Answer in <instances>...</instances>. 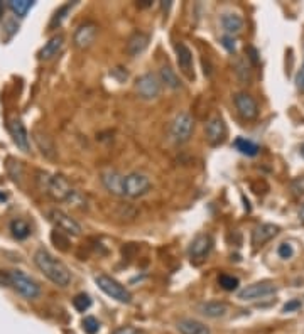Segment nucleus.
I'll return each mask as SVG.
<instances>
[{
  "instance_id": "30",
  "label": "nucleus",
  "mask_w": 304,
  "mask_h": 334,
  "mask_svg": "<svg viewBox=\"0 0 304 334\" xmlns=\"http://www.w3.org/2000/svg\"><path fill=\"white\" fill-rule=\"evenodd\" d=\"M218 284L223 290H227V292H234V290H236V287H238V278L234 277V275L222 273L218 277Z\"/></svg>"
},
{
  "instance_id": "26",
  "label": "nucleus",
  "mask_w": 304,
  "mask_h": 334,
  "mask_svg": "<svg viewBox=\"0 0 304 334\" xmlns=\"http://www.w3.org/2000/svg\"><path fill=\"white\" fill-rule=\"evenodd\" d=\"M159 76H161V83H164L166 86H169L171 90L181 88L179 78H177V74L174 73V69L169 68V66H163V68H161Z\"/></svg>"
},
{
  "instance_id": "5",
  "label": "nucleus",
  "mask_w": 304,
  "mask_h": 334,
  "mask_svg": "<svg viewBox=\"0 0 304 334\" xmlns=\"http://www.w3.org/2000/svg\"><path fill=\"white\" fill-rule=\"evenodd\" d=\"M95 282L100 287V290H103L108 297L115 299V301L122 302V304H130L132 302V294L120 282H117L115 278L108 277V275H97Z\"/></svg>"
},
{
  "instance_id": "28",
  "label": "nucleus",
  "mask_w": 304,
  "mask_h": 334,
  "mask_svg": "<svg viewBox=\"0 0 304 334\" xmlns=\"http://www.w3.org/2000/svg\"><path fill=\"white\" fill-rule=\"evenodd\" d=\"M74 7V2H69V3H66V5H63V7H59V9L54 12L53 15V19H51V22H49V29H56V27H59L63 24V21L66 19V15L69 14V10L73 9Z\"/></svg>"
},
{
  "instance_id": "20",
  "label": "nucleus",
  "mask_w": 304,
  "mask_h": 334,
  "mask_svg": "<svg viewBox=\"0 0 304 334\" xmlns=\"http://www.w3.org/2000/svg\"><path fill=\"white\" fill-rule=\"evenodd\" d=\"M122 181H124V176H120L115 171H106L101 174V182H103V186L115 196H124V191H122Z\"/></svg>"
},
{
  "instance_id": "4",
  "label": "nucleus",
  "mask_w": 304,
  "mask_h": 334,
  "mask_svg": "<svg viewBox=\"0 0 304 334\" xmlns=\"http://www.w3.org/2000/svg\"><path fill=\"white\" fill-rule=\"evenodd\" d=\"M151 187H152L151 179L144 174H139V172H132V174L124 176V181H122V191H124V196H127V198L145 196L151 191Z\"/></svg>"
},
{
  "instance_id": "16",
  "label": "nucleus",
  "mask_w": 304,
  "mask_h": 334,
  "mask_svg": "<svg viewBox=\"0 0 304 334\" xmlns=\"http://www.w3.org/2000/svg\"><path fill=\"white\" fill-rule=\"evenodd\" d=\"M149 46V36L144 32H134L132 36L129 37L127 41V53L129 56L135 58V56H140L142 53H144L145 49H147Z\"/></svg>"
},
{
  "instance_id": "22",
  "label": "nucleus",
  "mask_w": 304,
  "mask_h": 334,
  "mask_svg": "<svg viewBox=\"0 0 304 334\" xmlns=\"http://www.w3.org/2000/svg\"><path fill=\"white\" fill-rule=\"evenodd\" d=\"M63 44H65V36L63 34L53 36L44 44V48L39 51V60H51V58H54L61 51Z\"/></svg>"
},
{
  "instance_id": "12",
  "label": "nucleus",
  "mask_w": 304,
  "mask_h": 334,
  "mask_svg": "<svg viewBox=\"0 0 304 334\" xmlns=\"http://www.w3.org/2000/svg\"><path fill=\"white\" fill-rule=\"evenodd\" d=\"M272 294H275V285L272 282H259V284H252L240 290L238 299H242V301H257V299L272 296Z\"/></svg>"
},
{
  "instance_id": "2",
  "label": "nucleus",
  "mask_w": 304,
  "mask_h": 334,
  "mask_svg": "<svg viewBox=\"0 0 304 334\" xmlns=\"http://www.w3.org/2000/svg\"><path fill=\"white\" fill-rule=\"evenodd\" d=\"M35 182H37L39 189L46 192L49 198L59 203H69L74 199L78 191L66 181L63 176H51L47 172H37L35 176Z\"/></svg>"
},
{
  "instance_id": "44",
  "label": "nucleus",
  "mask_w": 304,
  "mask_h": 334,
  "mask_svg": "<svg viewBox=\"0 0 304 334\" xmlns=\"http://www.w3.org/2000/svg\"><path fill=\"white\" fill-rule=\"evenodd\" d=\"M5 199H7L5 194H0V201H5Z\"/></svg>"
},
{
  "instance_id": "33",
  "label": "nucleus",
  "mask_w": 304,
  "mask_h": 334,
  "mask_svg": "<svg viewBox=\"0 0 304 334\" xmlns=\"http://www.w3.org/2000/svg\"><path fill=\"white\" fill-rule=\"evenodd\" d=\"M73 305L76 310L85 312V310H88L92 307V299H90L88 294H78V296L73 299Z\"/></svg>"
},
{
  "instance_id": "34",
  "label": "nucleus",
  "mask_w": 304,
  "mask_h": 334,
  "mask_svg": "<svg viewBox=\"0 0 304 334\" xmlns=\"http://www.w3.org/2000/svg\"><path fill=\"white\" fill-rule=\"evenodd\" d=\"M83 329H85L86 334H97L98 329H100V322L95 319L93 316H88L83 319Z\"/></svg>"
},
{
  "instance_id": "40",
  "label": "nucleus",
  "mask_w": 304,
  "mask_h": 334,
  "mask_svg": "<svg viewBox=\"0 0 304 334\" xmlns=\"http://www.w3.org/2000/svg\"><path fill=\"white\" fill-rule=\"evenodd\" d=\"M293 186H299V187H296V189H293V191L296 192V194H304V178L298 179V181H294Z\"/></svg>"
},
{
  "instance_id": "11",
  "label": "nucleus",
  "mask_w": 304,
  "mask_h": 334,
  "mask_svg": "<svg viewBox=\"0 0 304 334\" xmlns=\"http://www.w3.org/2000/svg\"><path fill=\"white\" fill-rule=\"evenodd\" d=\"M204 133H206V140L211 145H220L227 139V125L222 117H211L204 125Z\"/></svg>"
},
{
  "instance_id": "13",
  "label": "nucleus",
  "mask_w": 304,
  "mask_h": 334,
  "mask_svg": "<svg viewBox=\"0 0 304 334\" xmlns=\"http://www.w3.org/2000/svg\"><path fill=\"white\" fill-rule=\"evenodd\" d=\"M97 32H98V26L95 24V22H85V24H81L76 29V32H74V37H73L74 46L80 49L90 48V46L93 44L95 37H97Z\"/></svg>"
},
{
  "instance_id": "3",
  "label": "nucleus",
  "mask_w": 304,
  "mask_h": 334,
  "mask_svg": "<svg viewBox=\"0 0 304 334\" xmlns=\"http://www.w3.org/2000/svg\"><path fill=\"white\" fill-rule=\"evenodd\" d=\"M10 277V287H14V290L17 294H21L24 299L27 301H34L41 296V285L31 278L27 273H24L22 270H9Z\"/></svg>"
},
{
  "instance_id": "7",
  "label": "nucleus",
  "mask_w": 304,
  "mask_h": 334,
  "mask_svg": "<svg viewBox=\"0 0 304 334\" xmlns=\"http://www.w3.org/2000/svg\"><path fill=\"white\" fill-rule=\"evenodd\" d=\"M49 221L56 226V230L63 231L66 235H71V237H80L81 235V226L76 219H73L69 214H66L65 211L61 210H51L49 211Z\"/></svg>"
},
{
  "instance_id": "43",
  "label": "nucleus",
  "mask_w": 304,
  "mask_h": 334,
  "mask_svg": "<svg viewBox=\"0 0 304 334\" xmlns=\"http://www.w3.org/2000/svg\"><path fill=\"white\" fill-rule=\"evenodd\" d=\"M299 219H301V221L304 223V204L301 206V211H299Z\"/></svg>"
},
{
  "instance_id": "36",
  "label": "nucleus",
  "mask_w": 304,
  "mask_h": 334,
  "mask_svg": "<svg viewBox=\"0 0 304 334\" xmlns=\"http://www.w3.org/2000/svg\"><path fill=\"white\" fill-rule=\"evenodd\" d=\"M222 44H223V48L228 51V53H234V51H235V39L232 36H223L222 37Z\"/></svg>"
},
{
  "instance_id": "6",
  "label": "nucleus",
  "mask_w": 304,
  "mask_h": 334,
  "mask_svg": "<svg viewBox=\"0 0 304 334\" xmlns=\"http://www.w3.org/2000/svg\"><path fill=\"white\" fill-rule=\"evenodd\" d=\"M195 130V120L189 113L183 112L176 117L171 125V137L176 144H186Z\"/></svg>"
},
{
  "instance_id": "35",
  "label": "nucleus",
  "mask_w": 304,
  "mask_h": 334,
  "mask_svg": "<svg viewBox=\"0 0 304 334\" xmlns=\"http://www.w3.org/2000/svg\"><path fill=\"white\" fill-rule=\"evenodd\" d=\"M277 253H279V257H281V258H291L294 255L293 245H291V243H282V245L279 246Z\"/></svg>"
},
{
  "instance_id": "19",
  "label": "nucleus",
  "mask_w": 304,
  "mask_h": 334,
  "mask_svg": "<svg viewBox=\"0 0 304 334\" xmlns=\"http://www.w3.org/2000/svg\"><path fill=\"white\" fill-rule=\"evenodd\" d=\"M198 310L203 314V316L211 317V319H216V317H223L225 314L228 312V305L225 304V302L210 301V302H203V304H200Z\"/></svg>"
},
{
  "instance_id": "9",
  "label": "nucleus",
  "mask_w": 304,
  "mask_h": 334,
  "mask_svg": "<svg viewBox=\"0 0 304 334\" xmlns=\"http://www.w3.org/2000/svg\"><path fill=\"white\" fill-rule=\"evenodd\" d=\"M213 248V238L210 235H198L195 240L191 242L188 248V255L191 258V262L200 263L210 255V251Z\"/></svg>"
},
{
  "instance_id": "27",
  "label": "nucleus",
  "mask_w": 304,
  "mask_h": 334,
  "mask_svg": "<svg viewBox=\"0 0 304 334\" xmlns=\"http://www.w3.org/2000/svg\"><path fill=\"white\" fill-rule=\"evenodd\" d=\"M34 7V2L31 0H10L9 2V9L19 17H26V14L29 12Z\"/></svg>"
},
{
  "instance_id": "8",
  "label": "nucleus",
  "mask_w": 304,
  "mask_h": 334,
  "mask_svg": "<svg viewBox=\"0 0 304 334\" xmlns=\"http://www.w3.org/2000/svg\"><path fill=\"white\" fill-rule=\"evenodd\" d=\"M135 90L144 100H154L161 95V80L152 73H145L137 80Z\"/></svg>"
},
{
  "instance_id": "41",
  "label": "nucleus",
  "mask_w": 304,
  "mask_h": 334,
  "mask_svg": "<svg viewBox=\"0 0 304 334\" xmlns=\"http://www.w3.org/2000/svg\"><path fill=\"white\" fill-rule=\"evenodd\" d=\"M247 53L248 54H250V56H248V58H250V60H252V62H254V64H257V62H259V53H257V49H255V48H248L247 49Z\"/></svg>"
},
{
  "instance_id": "25",
  "label": "nucleus",
  "mask_w": 304,
  "mask_h": 334,
  "mask_svg": "<svg viewBox=\"0 0 304 334\" xmlns=\"http://www.w3.org/2000/svg\"><path fill=\"white\" fill-rule=\"evenodd\" d=\"M234 147L240 152V154L248 155V157H255V155L259 154V151H260L257 144H254L252 140L243 139V137H238V139H235Z\"/></svg>"
},
{
  "instance_id": "38",
  "label": "nucleus",
  "mask_w": 304,
  "mask_h": 334,
  "mask_svg": "<svg viewBox=\"0 0 304 334\" xmlns=\"http://www.w3.org/2000/svg\"><path fill=\"white\" fill-rule=\"evenodd\" d=\"M299 307H301V301H291V302H287V304L284 305L282 310H284V312H291V310H296Z\"/></svg>"
},
{
  "instance_id": "39",
  "label": "nucleus",
  "mask_w": 304,
  "mask_h": 334,
  "mask_svg": "<svg viewBox=\"0 0 304 334\" xmlns=\"http://www.w3.org/2000/svg\"><path fill=\"white\" fill-rule=\"evenodd\" d=\"M0 285L10 287V277H9V272H5V270H0Z\"/></svg>"
},
{
  "instance_id": "23",
  "label": "nucleus",
  "mask_w": 304,
  "mask_h": 334,
  "mask_svg": "<svg viewBox=\"0 0 304 334\" xmlns=\"http://www.w3.org/2000/svg\"><path fill=\"white\" fill-rule=\"evenodd\" d=\"M33 135H34V142L37 144V147H39V151L42 152V155L53 159V157L56 155V147H54L53 139H51L49 135H46V133L39 132V130H35Z\"/></svg>"
},
{
  "instance_id": "24",
  "label": "nucleus",
  "mask_w": 304,
  "mask_h": 334,
  "mask_svg": "<svg viewBox=\"0 0 304 334\" xmlns=\"http://www.w3.org/2000/svg\"><path fill=\"white\" fill-rule=\"evenodd\" d=\"M10 231H12V237L15 240H26L31 237V226L26 219L22 218H14L10 221Z\"/></svg>"
},
{
  "instance_id": "29",
  "label": "nucleus",
  "mask_w": 304,
  "mask_h": 334,
  "mask_svg": "<svg viewBox=\"0 0 304 334\" xmlns=\"http://www.w3.org/2000/svg\"><path fill=\"white\" fill-rule=\"evenodd\" d=\"M7 172H9V176L12 178V181L19 182V181L22 179V176H24L22 162H21V160H15V159H9V160H7Z\"/></svg>"
},
{
  "instance_id": "17",
  "label": "nucleus",
  "mask_w": 304,
  "mask_h": 334,
  "mask_svg": "<svg viewBox=\"0 0 304 334\" xmlns=\"http://www.w3.org/2000/svg\"><path fill=\"white\" fill-rule=\"evenodd\" d=\"M176 328L181 334H211L210 328L206 324H203V322L196 319H189V317L177 321Z\"/></svg>"
},
{
  "instance_id": "37",
  "label": "nucleus",
  "mask_w": 304,
  "mask_h": 334,
  "mask_svg": "<svg viewBox=\"0 0 304 334\" xmlns=\"http://www.w3.org/2000/svg\"><path fill=\"white\" fill-rule=\"evenodd\" d=\"M113 334H139V331L135 328H132V326H124V328L115 329Z\"/></svg>"
},
{
  "instance_id": "15",
  "label": "nucleus",
  "mask_w": 304,
  "mask_h": 334,
  "mask_svg": "<svg viewBox=\"0 0 304 334\" xmlns=\"http://www.w3.org/2000/svg\"><path fill=\"white\" fill-rule=\"evenodd\" d=\"M277 233H279L277 225H272V223H264V225H259L254 230V233H252V245L262 246L264 243H267L269 240H272Z\"/></svg>"
},
{
  "instance_id": "42",
  "label": "nucleus",
  "mask_w": 304,
  "mask_h": 334,
  "mask_svg": "<svg viewBox=\"0 0 304 334\" xmlns=\"http://www.w3.org/2000/svg\"><path fill=\"white\" fill-rule=\"evenodd\" d=\"M298 86H299V88H303V90H304V73H303V74H299V76H298Z\"/></svg>"
},
{
  "instance_id": "45",
  "label": "nucleus",
  "mask_w": 304,
  "mask_h": 334,
  "mask_svg": "<svg viewBox=\"0 0 304 334\" xmlns=\"http://www.w3.org/2000/svg\"><path fill=\"white\" fill-rule=\"evenodd\" d=\"M301 155H303V157H304V144H303V145H301Z\"/></svg>"
},
{
  "instance_id": "10",
  "label": "nucleus",
  "mask_w": 304,
  "mask_h": 334,
  "mask_svg": "<svg viewBox=\"0 0 304 334\" xmlns=\"http://www.w3.org/2000/svg\"><path fill=\"white\" fill-rule=\"evenodd\" d=\"M235 107H236V112H238V115L242 117V119L245 120H254L257 119L259 115V105L257 101L254 100L248 93H236L235 98Z\"/></svg>"
},
{
  "instance_id": "18",
  "label": "nucleus",
  "mask_w": 304,
  "mask_h": 334,
  "mask_svg": "<svg viewBox=\"0 0 304 334\" xmlns=\"http://www.w3.org/2000/svg\"><path fill=\"white\" fill-rule=\"evenodd\" d=\"M176 56H177V64L183 69V73H186L188 76H193V53L184 42H177L176 44Z\"/></svg>"
},
{
  "instance_id": "14",
  "label": "nucleus",
  "mask_w": 304,
  "mask_h": 334,
  "mask_svg": "<svg viewBox=\"0 0 304 334\" xmlns=\"http://www.w3.org/2000/svg\"><path fill=\"white\" fill-rule=\"evenodd\" d=\"M9 128H10L12 139H14L15 145H17L21 151L29 152V147H31L29 145V133H27V128H26V125L22 123V120H19V119L10 120Z\"/></svg>"
},
{
  "instance_id": "1",
  "label": "nucleus",
  "mask_w": 304,
  "mask_h": 334,
  "mask_svg": "<svg viewBox=\"0 0 304 334\" xmlns=\"http://www.w3.org/2000/svg\"><path fill=\"white\" fill-rule=\"evenodd\" d=\"M34 263L42 273L58 287H68L71 282V272L61 260L54 258L44 248H39L34 253Z\"/></svg>"
},
{
  "instance_id": "31",
  "label": "nucleus",
  "mask_w": 304,
  "mask_h": 334,
  "mask_svg": "<svg viewBox=\"0 0 304 334\" xmlns=\"http://www.w3.org/2000/svg\"><path fill=\"white\" fill-rule=\"evenodd\" d=\"M235 73H236V78H238L243 85H248V81H250V71H248V66L243 60H238L235 62Z\"/></svg>"
},
{
  "instance_id": "21",
  "label": "nucleus",
  "mask_w": 304,
  "mask_h": 334,
  "mask_svg": "<svg viewBox=\"0 0 304 334\" xmlns=\"http://www.w3.org/2000/svg\"><path fill=\"white\" fill-rule=\"evenodd\" d=\"M222 26L225 29V32H227V36H236V34L242 32L243 29V19L240 17V15L236 14H223L222 15Z\"/></svg>"
},
{
  "instance_id": "32",
  "label": "nucleus",
  "mask_w": 304,
  "mask_h": 334,
  "mask_svg": "<svg viewBox=\"0 0 304 334\" xmlns=\"http://www.w3.org/2000/svg\"><path fill=\"white\" fill-rule=\"evenodd\" d=\"M51 240H53L54 246H58L59 250H63V251L68 250L69 240H68V235L66 233H63V231H59V230H54L53 233H51Z\"/></svg>"
}]
</instances>
